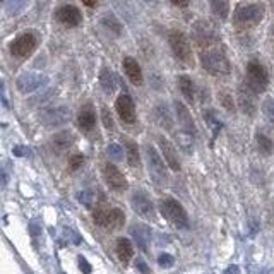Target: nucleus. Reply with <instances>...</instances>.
<instances>
[{
    "mask_svg": "<svg viewBox=\"0 0 274 274\" xmlns=\"http://www.w3.org/2000/svg\"><path fill=\"white\" fill-rule=\"evenodd\" d=\"M201 64L204 71L209 72L211 76H228L231 72V64L228 60L226 53L219 48H202Z\"/></svg>",
    "mask_w": 274,
    "mask_h": 274,
    "instance_id": "nucleus-1",
    "label": "nucleus"
},
{
    "mask_svg": "<svg viewBox=\"0 0 274 274\" xmlns=\"http://www.w3.org/2000/svg\"><path fill=\"white\" fill-rule=\"evenodd\" d=\"M264 16H266V6L261 2L256 4H242L235 9V14H233V23H235L237 28L248 29L257 26L259 23L262 21Z\"/></svg>",
    "mask_w": 274,
    "mask_h": 274,
    "instance_id": "nucleus-2",
    "label": "nucleus"
},
{
    "mask_svg": "<svg viewBox=\"0 0 274 274\" xmlns=\"http://www.w3.org/2000/svg\"><path fill=\"white\" fill-rule=\"evenodd\" d=\"M93 219L99 226H104L108 230H118L125 223V214L118 207H107L104 204H98V207L93 209Z\"/></svg>",
    "mask_w": 274,
    "mask_h": 274,
    "instance_id": "nucleus-3",
    "label": "nucleus"
},
{
    "mask_svg": "<svg viewBox=\"0 0 274 274\" xmlns=\"http://www.w3.org/2000/svg\"><path fill=\"white\" fill-rule=\"evenodd\" d=\"M159 211L164 216V219H168V221L172 223L173 226L177 228H188V216H187V211L183 209V206L175 199L168 197V199H163L161 202H159Z\"/></svg>",
    "mask_w": 274,
    "mask_h": 274,
    "instance_id": "nucleus-4",
    "label": "nucleus"
},
{
    "mask_svg": "<svg viewBox=\"0 0 274 274\" xmlns=\"http://www.w3.org/2000/svg\"><path fill=\"white\" fill-rule=\"evenodd\" d=\"M168 43H170V48L173 55L185 66H192L194 64V55H192V47L188 43V38L178 29H173L168 34Z\"/></svg>",
    "mask_w": 274,
    "mask_h": 274,
    "instance_id": "nucleus-5",
    "label": "nucleus"
},
{
    "mask_svg": "<svg viewBox=\"0 0 274 274\" xmlns=\"http://www.w3.org/2000/svg\"><path fill=\"white\" fill-rule=\"evenodd\" d=\"M247 86L252 89L256 94H261L269 86V74L267 69L261 62L250 60L247 64Z\"/></svg>",
    "mask_w": 274,
    "mask_h": 274,
    "instance_id": "nucleus-6",
    "label": "nucleus"
},
{
    "mask_svg": "<svg viewBox=\"0 0 274 274\" xmlns=\"http://www.w3.org/2000/svg\"><path fill=\"white\" fill-rule=\"evenodd\" d=\"M146 158H147V166H149V173H151L153 182H156L158 185H166L168 183L166 164L163 163L161 156L156 153V149L153 146H146Z\"/></svg>",
    "mask_w": 274,
    "mask_h": 274,
    "instance_id": "nucleus-7",
    "label": "nucleus"
},
{
    "mask_svg": "<svg viewBox=\"0 0 274 274\" xmlns=\"http://www.w3.org/2000/svg\"><path fill=\"white\" fill-rule=\"evenodd\" d=\"M192 38L201 48H209L218 41L216 28L207 21H197L192 26Z\"/></svg>",
    "mask_w": 274,
    "mask_h": 274,
    "instance_id": "nucleus-8",
    "label": "nucleus"
},
{
    "mask_svg": "<svg viewBox=\"0 0 274 274\" xmlns=\"http://www.w3.org/2000/svg\"><path fill=\"white\" fill-rule=\"evenodd\" d=\"M48 84V76L39 72H24L16 79V86L23 94L34 93Z\"/></svg>",
    "mask_w": 274,
    "mask_h": 274,
    "instance_id": "nucleus-9",
    "label": "nucleus"
},
{
    "mask_svg": "<svg viewBox=\"0 0 274 274\" xmlns=\"http://www.w3.org/2000/svg\"><path fill=\"white\" fill-rule=\"evenodd\" d=\"M39 120L45 127L53 129V127H62L71 120V110L67 107H57V108H48L41 112Z\"/></svg>",
    "mask_w": 274,
    "mask_h": 274,
    "instance_id": "nucleus-10",
    "label": "nucleus"
},
{
    "mask_svg": "<svg viewBox=\"0 0 274 274\" xmlns=\"http://www.w3.org/2000/svg\"><path fill=\"white\" fill-rule=\"evenodd\" d=\"M36 45H38V38L33 33H24L11 43V53L19 58L29 57L34 52Z\"/></svg>",
    "mask_w": 274,
    "mask_h": 274,
    "instance_id": "nucleus-11",
    "label": "nucleus"
},
{
    "mask_svg": "<svg viewBox=\"0 0 274 274\" xmlns=\"http://www.w3.org/2000/svg\"><path fill=\"white\" fill-rule=\"evenodd\" d=\"M132 209L136 211L139 216L146 218V219H154L156 218V211H154V204L149 199V196L144 191H136L132 194L131 199Z\"/></svg>",
    "mask_w": 274,
    "mask_h": 274,
    "instance_id": "nucleus-12",
    "label": "nucleus"
},
{
    "mask_svg": "<svg viewBox=\"0 0 274 274\" xmlns=\"http://www.w3.org/2000/svg\"><path fill=\"white\" fill-rule=\"evenodd\" d=\"M103 178L107 182V185L115 192H123L127 188V180L123 177V173L112 163H107L103 166Z\"/></svg>",
    "mask_w": 274,
    "mask_h": 274,
    "instance_id": "nucleus-13",
    "label": "nucleus"
},
{
    "mask_svg": "<svg viewBox=\"0 0 274 274\" xmlns=\"http://www.w3.org/2000/svg\"><path fill=\"white\" fill-rule=\"evenodd\" d=\"M237 103H238V108H240L242 112L245 113V115L254 117V113H256V110H257L256 93H254L252 89L247 86V84H242V86L238 88Z\"/></svg>",
    "mask_w": 274,
    "mask_h": 274,
    "instance_id": "nucleus-14",
    "label": "nucleus"
},
{
    "mask_svg": "<svg viewBox=\"0 0 274 274\" xmlns=\"http://www.w3.org/2000/svg\"><path fill=\"white\" fill-rule=\"evenodd\" d=\"M115 108H117L118 117H120L125 123H134V122H136V107H134L132 98L129 96L127 93H123V94H120V96L117 98Z\"/></svg>",
    "mask_w": 274,
    "mask_h": 274,
    "instance_id": "nucleus-15",
    "label": "nucleus"
},
{
    "mask_svg": "<svg viewBox=\"0 0 274 274\" xmlns=\"http://www.w3.org/2000/svg\"><path fill=\"white\" fill-rule=\"evenodd\" d=\"M158 146H159V149H161L163 158H164V161H166L168 168H172L173 172H180V159H178V154L175 151V147H173V144L168 141L166 137L159 136L158 137Z\"/></svg>",
    "mask_w": 274,
    "mask_h": 274,
    "instance_id": "nucleus-16",
    "label": "nucleus"
},
{
    "mask_svg": "<svg viewBox=\"0 0 274 274\" xmlns=\"http://www.w3.org/2000/svg\"><path fill=\"white\" fill-rule=\"evenodd\" d=\"M175 113H177V120L182 125V131L191 132L192 136H197V129H196V122L192 118V113L188 112V108L183 104L182 101H175Z\"/></svg>",
    "mask_w": 274,
    "mask_h": 274,
    "instance_id": "nucleus-17",
    "label": "nucleus"
},
{
    "mask_svg": "<svg viewBox=\"0 0 274 274\" xmlns=\"http://www.w3.org/2000/svg\"><path fill=\"white\" fill-rule=\"evenodd\" d=\"M57 19L64 24V26L76 28V26H79V24H81L82 16H81V11H79L77 7L64 6V7H60L57 11Z\"/></svg>",
    "mask_w": 274,
    "mask_h": 274,
    "instance_id": "nucleus-18",
    "label": "nucleus"
},
{
    "mask_svg": "<svg viewBox=\"0 0 274 274\" xmlns=\"http://www.w3.org/2000/svg\"><path fill=\"white\" fill-rule=\"evenodd\" d=\"M77 125L82 132H91L96 125V112L91 104H86V107L81 108L77 115Z\"/></svg>",
    "mask_w": 274,
    "mask_h": 274,
    "instance_id": "nucleus-19",
    "label": "nucleus"
},
{
    "mask_svg": "<svg viewBox=\"0 0 274 274\" xmlns=\"http://www.w3.org/2000/svg\"><path fill=\"white\" fill-rule=\"evenodd\" d=\"M123 71H125L127 77L131 79L132 84H136V86H141L144 77H142V71H141V66L137 64L136 58L132 57H125L123 58Z\"/></svg>",
    "mask_w": 274,
    "mask_h": 274,
    "instance_id": "nucleus-20",
    "label": "nucleus"
},
{
    "mask_svg": "<svg viewBox=\"0 0 274 274\" xmlns=\"http://www.w3.org/2000/svg\"><path fill=\"white\" fill-rule=\"evenodd\" d=\"M153 113H154V120H156V123L159 127L166 129V131H172L173 129V117H172L168 107H164V104H158V107L153 110Z\"/></svg>",
    "mask_w": 274,
    "mask_h": 274,
    "instance_id": "nucleus-21",
    "label": "nucleus"
},
{
    "mask_svg": "<svg viewBox=\"0 0 274 274\" xmlns=\"http://www.w3.org/2000/svg\"><path fill=\"white\" fill-rule=\"evenodd\" d=\"M131 233H132L134 240L137 242V245L141 247L144 252H147L149 242H151V231H149V228L142 226V225H136V226H132Z\"/></svg>",
    "mask_w": 274,
    "mask_h": 274,
    "instance_id": "nucleus-22",
    "label": "nucleus"
},
{
    "mask_svg": "<svg viewBox=\"0 0 274 274\" xmlns=\"http://www.w3.org/2000/svg\"><path fill=\"white\" fill-rule=\"evenodd\" d=\"M115 252H117V257L120 259V262L129 264V261H131L134 256V247L131 240H127V238H118L115 243Z\"/></svg>",
    "mask_w": 274,
    "mask_h": 274,
    "instance_id": "nucleus-23",
    "label": "nucleus"
},
{
    "mask_svg": "<svg viewBox=\"0 0 274 274\" xmlns=\"http://www.w3.org/2000/svg\"><path fill=\"white\" fill-rule=\"evenodd\" d=\"M123 146H125L127 161L132 168L141 166V153H139V146L132 139H123Z\"/></svg>",
    "mask_w": 274,
    "mask_h": 274,
    "instance_id": "nucleus-24",
    "label": "nucleus"
},
{
    "mask_svg": "<svg viewBox=\"0 0 274 274\" xmlns=\"http://www.w3.org/2000/svg\"><path fill=\"white\" fill-rule=\"evenodd\" d=\"M52 144L57 151H66L74 144V134L71 131H62L52 137Z\"/></svg>",
    "mask_w": 274,
    "mask_h": 274,
    "instance_id": "nucleus-25",
    "label": "nucleus"
},
{
    "mask_svg": "<svg viewBox=\"0 0 274 274\" xmlns=\"http://www.w3.org/2000/svg\"><path fill=\"white\" fill-rule=\"evenodd\" d=\"M178 88L183 94V98L187 99L188 103L196 101V86H194V81L188 76H180L178 77Z\"/></svg>",
    "mask_w": 274,
    "mask_h": 274,
    "instance_id": "nucleus-26",
    "label": "nucleus"
},
{
    "mask_svg": "<svg viewBox=\"0 0 274 274\" xmlns=\"http://www.w3.org/2000/svg\"><path fill=\"white\" fill-rule=\"evenodd\" d=\"M99 84H101L103 91L107 94H113V91L117 89V81H115V76H113V72L110 71V69L104 67L101 72H99Z\"/></svg>",
    "mask_w": 274,
    "mask_h": 274,
    "instance_id": "nucleus-27",
    "label": "nucleus"
},
{
    "mask_svg": "<svg viewBox=\"0 0 274 274\" xmlns=\"http://www.w3.org/2000/svg\"><path fill=\"white\" fill-rule=\"evenodd\" d=\"M175 141L183 153H187V154L194 153V136L191 132H187V131L175 132Z\"/></svg>",
    "mask_w": 274,
    "mask_h": 274,
    "instance_id": "nucleus-28",
    "label": "nucleus"
},
{
    "mask_svg": "<svg viewBox=\"0 0 274 274\" xmlns=\"http://www.w3.org/2000/svg\"><path fill=\"white\" fill-rule=\"evenodd\" d=\"M209 4H211V11L214 16L225 21L230 14V2L228 0H209Z\"/></svg>",
    "mask_w": 274,
    "mask_h": 274,
    "instance_id": "nucleus-29",
    "label": "nucleus"
},
{
    "mask_svg": "<svg viewBox=\"0 0 274 274\" xmlns=\"http://www.w3.org/2000/svg\"><path fill=\"white\" fill-rule=\"evenodd\" d=\"M101 24L112 34H115V36H120V34H122V29H123L122 28V23L118 21V19L113 16V14H104L103 19H101Z\"/></svg>",
    "mask_w": 274,
    "mask_h": 274,
    "instance_id": "nucleus-30",
    "label": "nucleus"
},
{
    "mask_svg": "<svg viewBox=\"0 0 274 274\" xmlns=\"http://www.w3.org/2000/svg\"><path fill=\"white\" fill-rule=\"evenodd\" d=\"M256 141H257L259 151H261V153L264 154V156H269V154H272V151H274V144H272L271 139H269V137L266 136V134L257 132Z\"/></svg>",
    "mask_w": 274,
    "mask_h": 274,
    "instance_id": "nucleus-31",
    "label": "nucleus"
},
{
    "mask_svg": "<svg viewBox=\"0 0 274 274\" xmlns=\"http://www.w3.org/2000/svg\"><path fill=\"white\" fill-rule=\"evenodd\" d=\"M204 120H206V123L209 127H211V131H213V137H216L219 131H221V127H223V123L218 120V117H216V113L213 112V110H207V112H204Z\"/></svg>",
    "mask_w": 274,
    "mask_h": 274,
    "instance_id": "nucleus-32",
    "label": "nucleus"
},
{
    "mask_svg": "<svg viewBox=\"0 0 274 274\" xmlns=\"http://www.w3.org/2000/svg\"><path fill=\"white\" fill-rule=\"evenodd\" d=\"M29 0H7V14L9 16H17L19 12H23Z\"/></svg>",
    "mask_w": 274,
    "mask_h": 274,
    "instance_id": "nucleus-33",
    "label": "nucleus"
},
{
    "mask_svg": "<svg viewBox=\"0 0 274 274\" xmlns=\"http://www.w3.org/2000/svg\"><path fill=\"white\" fill-rule=\"evenodd\" d=\"M262 113H264V117H266V120L274 125V99L272 98H266V99H264Z\"/></svg>",
    "mask_w": 274,
    "mask_h": 274,
    "instance_id": "nucleus-34",
    "label": "nucleus"
},
{
    "mask_svg": "<svg viewBox=\"0 0 274 274\" xmlns=\"http://www.w3.org/2000/svg\"><path fill=\"white\" fill-rule=\"evenodd\" d=\"M108 156L113 159V161H120L123 158V151L118 144H110L108 146Z\"/></svg>",
    "mask_w": 274,
    "mask_h": 274,
    "instance_id": "nucleus-35",
    "label": "nucleus"
},
{
    "mask_svg": "<svg viewBox=\"0 0 274 274\" xmlns=\"http://www.w3.org/2000/svg\"><path fill=\"white\" fill-rule=\"evenodd\" d=\"M101 118H103L104 127H107L108 131H115V122H113V117H112V113H110L108 108L101 110Z\"/></svg>",
    "mask_w": 274,
    "mask_h": 274,
    "instance_id": "nucleus-36",
    "label": "nucleus"
},
{
    "mask_svg": "<svg viewBox=\"0 0 274 274\" xmlns=\"http://www.w3.org/2000/svg\"><path fill=\"white\" fill-rule=\"evenodd\" d=\"M82 163H84V156L82 154H72L71 159H69V168H71V172H76L79 170V168L82 166Z\"/></svg>",
    "mask_w": 274,
    "mask_h": 274,
    "instance_id": "nucleus-37",
    "label": "nucleus"
},
{
    "mask_svg": "<svg viewBox=\"0 0 274 274\" xmlns=\"http://www.w3.org/2000/svg\"><path fill=\"white\" fill-rule=\"evenodd\" d=\"M158 264L161 267H172L173 264H175V259H173L170 254H161V256L158 257Z\"/></svg>",
    "mask_w": 274,
    "mask_h": 274,
    "instance_id": "nucleus-38",
    "label": "nucleus"
},
{
    "mask_svg": "<svg viewBox=\"0 0 274 274\" xmlns=\"http://www.w3.org/2000/svg\"><path fill=\"white\" fill-rule=\"evenodd\" d=\"M77 199H79V201H81V202H82V204H84V206H86V207H91L93 194L89 192V191H86V192H81V194H79V196H77Z\"/></svg>",
    "mask_w": 274,
    "mask_h": 274,
    "instance_id": "nucleus-39",
    "label": "nucleus"
},
{
    "mask_svg": "<svg viewBox=\"0 0 274 274\" xmlns=\"http://www.w3.org/2000/svg\"><path fill=\"white\" fill-rule=\"evenodd\" d=\"M219 98H221V104H223V107H225L226 110H230V112H231V110L235 108V103H233V98L230 96V94L225 93V94H221Z\"/></svg>",
    "mask_w": 274,
    "mask_h": 274,
    "instance_id": "nucleus-40",
    "label": "nucleus"
},
{
    "mask_svg": "<svg viewBox=\"0 0 274 274\" xmlns=\"http://www.w3.org/2000/svg\"><path fill=\"white\" fill-rule=\"evenodd\" d=\"M79 267H81V271L84 274H89L91 272V264H89L84 257H79Z\"/></svg>",
    "mask_w": 274,
    "mask_h": 274,
    "instance_id": "nucleus-41",
    "label": "nucleus"
},
{
    "mask_svg": "<svg viewBox=\"0 0 274 274\" xmlns=\"http://www.w3.org/2000/svg\"><path fill=\"white\" fill-rule=\"evenodd\" d=\"M14 154H16V156H26L28 149L23 147V146H16V147H14Z\"/></svg>",
    "mask_w": 274,
    "mask_h": 274,
    "instance_id": "nucleus-42",
    "label": "nucleus"
},
{
    "mask_svg": "<svg viewBox=\"0 0 274 274\" xmlns=\"http://www.w3.org/2000/svg\"><path fill=\"white\" fill-rule=\"evenodd\" d=\"M137 269H139L141 272H144V274H149V267L146 266V262L141 261V259L137 261Z\"/></svg>",
    "mask_w": 274,
    "mask_h": 274,
    "instance_id": "nucleus-43",
    "label": "nucleus"
},
{
    "mask_svg": "<svg viewBox=\"0 0 274 274\" xmlns=\"http://www.w3.org/2000/svg\"><path fill=\"white\" fill-rule=\"evenodd\" d=\"M0 98H2V103L6 104V107H9L7 98H6V93H4V82H2V79H0Z\"/></svg>",
    "mask_w": 274,
    "mask_h": 274,
    "instance_id": "nucleus-44",
    "label": "nucleus"
},
{
    "mask_svg": "<svg viewBox=\"0 0 274 274\" xmlns=\"http://www.w3.org/2000/svg\"><path fill=\"white\" fill-rule=\"evenodd\" d=\"M188 2H191V0H172V4L177 7H187Z\"/></svg>",
    "mask_w": 274,
    "mask_h": 274,
    "instance_id": "nucleus-45",
    "label": "nucleus"
},
{
    "mask_svg": "<svg viewBox=\"0 0 274 274\" xmlns=\"http://www.w3.org/2000/svg\"><path fill=\"white\" fill-rule=\"evenodd\" d=\"M223 274H240V269H238V266H230Z\"/></svg>",
    "mask_w": 274,
    "mask_h": 274,
    "instance_id": "nucleus-46",
    "label": "nucleus"
},
{
    "mask_svg": "<svg viewBox=\"0 0 274 274\" xmlns=\"http://www.w3.org/2000/svg\"><path fill=\"white\" fill-rule=\"evenodd\" d=\"M82 4H84V6H88V7H94L98 4V0H82Z\"/></svg>",
    "mask_w": 274,
    "mask_h": 274,
    "instance_id": "nucleus-47",
    "label": "nucleus"
}]
</instances>
